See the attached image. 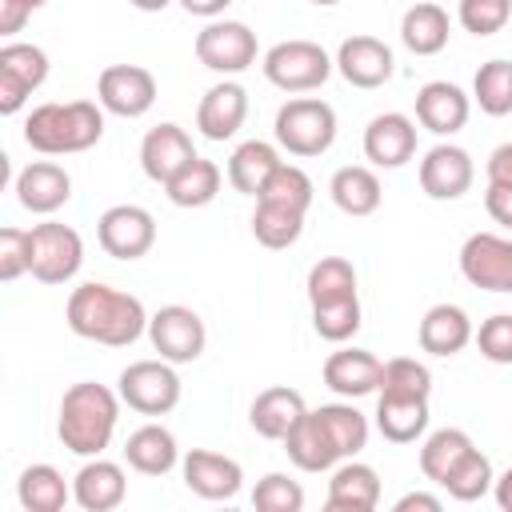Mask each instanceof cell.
Instances as JSON below:
<instances>
[{
    "label": "cell",
    "mask_w": 512,
    "mask_h": 512,
    "mask_svg": "<svg viewBox=\"0 0 512 512\" xmlns=\"http://www.w3.org/2000/svg\"><path fill=\"white\" fill-rule=\"evenodd\" d=\"M64 316L80 340H92L104 348H124V344L140 340L148 332V320H152L132 292H120V288L100 284V280L72 288Z\"/></svg>",
    "instance_id": "cell-1"
},
{
    "label": "cell",
    "mask_w": 512,
    "mask_h": 512,
    "mask_svg": "<svg viewBox=\"0 0 512 512\" xmlns=\"http://www.w3.org/2000/svg\"><path fill=\"white\" fill-rule=\"evenodd\" d=\"M116 420H120V392L96 380H80L60 396L56 436L76 456H100L112 444Z\"/></svg>",
    "instance_id": "cell-2"
},
{
    "label": "cell",
    "mask_w": 512,
    "mask_h": 512,
    "mask_svg": "<svg viewBox=\"0 0 512 512\" xmlns=\"http://www.w3.org/2000/svg\"><path fill=\"white\" fill-rule=\"evenodd\" d=\"M312 204V180L296 164H280L272 180L256 196L252 212V236L264 248H292L304 232V216Z\"/></svg>",
    "instance_id": "cell-3"
},
{
    "label": "cell",
    "mask_w": 512,
    "mask_h": 512,
    "mask_svg": "<svg viewBox=\"0 0 512 512\" xmlns=\"http://www.w3.org/2000/svg\"><path fill=\"white\" fill-rule=\"evenodd\" d=\"M104 136V108L92 100L68 104H40L24 120V144L44 156H72L88 152Z\"/></svg>",
    "instance_id": "cell-4"
},
{
    "label": "cell",
    "mask_w": 512,
    "mask_h": 512,
    "mask_svg": "<svg viewBox=\"0 0 512 512\" xmlns=\"http://www.w3.org/2000/svg\"><path fill=\"white\" fill-rule=\"evenodd\" d=\"M272 132L288 156H324L336 140V112L320 96H296L280 104Z\"/></svg>",
    "instance_id": "cell-5"
},
{
    "label": "cell",
    "mask_w": 512,
    "mask_h": 512,
    "mask_svg": "<svg viewBox=\"0 0 512 512\" xmlns=\"http://www.w3.org/2000/svg\"><path fill=\"white\" fill-rule=\"evenodd\" d=\"M84 264V240L60 220H44L28 232V272L40 284H68Z\"/></svg>",
    "instance_id": "cell-6"
},
{
    "label": "cell",
    "mask_w": 512,
    "mask_h": 512,
    "mask_svg": "<svg viewBox=\"0 0 512 512\" xmlns=\"http://www.w3.org/2000/svg\"><path fill=\"white\" fill-rule=\"evenodd\" d=\"M336 60L312 40H280L264 52V76L280 92H312L332 76Z\"/></svg>",
    "instance_id": "cell-7"
},
{
    "label": "cell",
    "mask_w": 512,
    "mask_h": 512,
    "mask_svg": "<svg viewBox=\"0 0 512 512\" xmlns=\"http://www.w3.org/2000/svg\"><path fill=\"white\" fill-rule=\"evenodd\" d=\"M120 400L140 416H168L180 404V376L172 360H136L116 380Z\"/></svg>",
    "instance_id": "cell-8"
},
{
    "label": "cell",
    "mask_w": 512,
    "mask_h": 512,
    "mask_svg": "<svg viewBox=\"0 0 512 512\" xmlns=\"http://www.w3.org/2000/svg\"><path fill=\"white\" fill-rule=\"evenodd\" d=\"M196 60L212 72L236 76L256 64V32L240 20H208L196 32Z\"/></svg>",
    "instance_id": "cell-9"
},
{
    "label": "cell",
    "mask_w": 512,
    "mask_h": 512,
    "mask_svg": "<svg viewBox=\"0 0 512 512\" xmlns=\"http://www.w3.org/2000/svg\"><path fill=\"white\" fill-rule=\"evenodd\" d=\"M96 240L116 260H140L156 244V220L140 204H112L96 220Z\"/></svg>",
    "instance_id": "cell-10"
},
{
    "label": "cell",
    "mask_w": 512,
    "mask_h": 512,
    "mask_svg": "<svg viewBox=\"0 0 512 512\" xmlns=\"http://www.w3.org/2000/svg\"><path fill=\"white\" fill-rule=\"evenodd\" d=\"M96 100L104 112L136 120L156 104V76L140 64H108L96 80Z\"/></svg>",
    "instance_id": "cell-11"
},
{
    "label": "cell",
    "mask_w": 512,
    "mask_h": 512,
    "mask_svg": "<svg viewBox=\"0 0 512 512\" xmlns=\"http://www.w3.org/2000/svg\"><path fill=\"white\" fill-rule=\"evenodd\" d=\"M148 340L152 348L172 360V364H192L200 360L204 344H208V332H204V320L184 308V304H164L152 320H148Z\"/></svg>",
    "instance_id": "cell-12"
},
{
    "label": "cell",
    "mask_w": 512,
    "mask_h": 512,
    "mask_svg": "<svg viewBox=\"0 0 512 512\" xmlns=\"http://www.w3.org/2000/svg\"><path fill=\"white\" fill-rule=\"evenodd\" d=\"M460 272L472 288L512 292V240L496 232H472L460 248Z\"/></svg>",
    "instance_id": "cell-13"
},
{
    "label": "cell",
    "mask_w": 512,
    "mask_h": 512,
    "mask_svg": "<svg viewBox=\"0 0 512 512\" xmlns=\"http://www.w3.org/2000/svg\"><path fill=\"white\" fill-rule=\"evenodd\" d=\"M48 80V52L36 44H4L0 48V112L12 116L24 100Z\"/></svg>",
    "instance_id": "cell-14"
},
{
    "label": "cell",
    "mask_w": 512,
    "mask_h": 512,
    "mask_svg": "<svg viewBox=\"0 0 512 512\" xmlns=\"http://www.w3.org/2000/svg\"><path fill=\"white\" fill-rule=\"evenodd\" d=\"M476 180V164L460 144H436L420 160V188L432 200H460Z\"/></svg>",
    "instance_id": "cell-15"
},
{
    "label": "cell",
    "mask_w": 512,
    "mask_h": 512,
    "mask_svg": "<svg viewBox=\"0 0 512 512\" xmlns=\"http://www.w3.org/2000/svg\"><path fill=\"white\" fill-rule=\"evenodd\" d=\"M392 48L376 36H348L336 48V72L352 84V88H380L392 80Z\"/></svg>",
    "instance_id": "cell-16"
},
{
    "label": "cell",
    "mask_w": 512,
    "mask_h": 512,
    "mask_svg": "<svg viewBox=\"0 0 512 512\" xmlns=\"http://www.w3.org/2000/svg\"><path fill=\"white\" fill-rule=\"evenodd\" d=\"M364 156L376 168H404L416 156V120L404 112H380L364 128Z\"/></svg>",
    "instance_id": "cell-17"
},
{
    "label": "cell",
    "mask_w": 512,
    "mask_h": 512,
    "mask_svg": "<svg viewBox=\"0 0 512 512\" xmlns=\"http://www.w3.org/2000/svg\"><path fill=\"white\" fill-rule=\"evenodd\" d=\"M180 468H184L188 492H196V496H204V500H232V496L240 492V484H244V468H240L232 456H224V452L192 448V452L180 460Z\"/></svg>",
    "instance_id": "cell-18"
},
{
    "label": "cell",
    "mask_w": 512,
    "mask_h": 512,
    "mask_svg": "<svg viewBox=\"0 0 512 512\" xmlns=\"http://www.w3.org/2000/svg\"><path fill=\"white\" fill-rule=\"evenodd\" d=\"M188 160H196V148H192V136L180 124L164 120V124L148 128V136L140 144V168L152 184H168Z\"/></svg>",
    "instance_id": "cell-19"
},
{
    "label": "cell",
    "mask_w": 512,
    "mask_h": 512,
    "mask_svg": "<svg viewBox=\"0 0 512 512\" xmlns=\"http://www.w3.org/2000/svg\"><path fill=\"white\" fill-rule=\"evenodd\" d=\"M244 116H248V92L236 80H220L200 96L196 128H200V136L220 144V140H232L244 128Z\"/></svg>",
    "instance_id": "cell-20"
},
{
    "label": "cell",
    "mask_w": 512,
    "mask_h": 512,
    "mask_svg": "<svg viewBox=\"0 0 512 512\" xmlns=\"http://www.w3.org/2000/svg\"><path fill=\"white\" fill-rule=\"evenodd\" d=\"M68 196H72V176L56 160H32L16 176V200L36 216H52L56 208L68 204Z\"/></svg>",
    "instance_id": "cell-21"
},
{
    "label": "cell",
    "mask_w": 512,
    "mask_h": 512,
    "mask_svg": "<svg viewBox=\"0 0 512 512\" xmlns=\"http://www.w3.org/2000/svg\"><path fill=\"white\" fill-rule=\"evenodd\" d=\"M128 496V476L120 464L112 460H100L92 456L76 476H72V500L84 508V512H112L120 508Z\"/></svg>",
    "instance_id": "cell-22"
},
{
    "label": "cell",
    "mask_w": 512,
    "mask_h": 512,
    "mask_svg": "<svg viewBox=\"0 0 512 512\" xmlns=\"http://www.w3.org/2000/svg\"><path fill=\"white\" fill-rule=\"evenodd\" d=\"M468 112H472V100L464 96V88L448 84V80H432L416 92V120L420 128L436 132V136H452L468 124Z\"/></svg>",
    "instance_id": "cell-23"
},
{
    "label": "cell",
    "mask_w": 512,
    "mask_h": 512,
    "mask_svg": "<svg viewBox=\"0 0 512 512\" xmlns=\"http://www.w3.org/2000/svg\"><path fill=\"white\" fill-rule=\"evenodd\" d=\"M380 372H384V364L368 348H340V352H332L324 360V384L336 396H348V400L376 392L380 388Z\"/></svg>",
    "instance_id": "cell-24"
},
{
    "label": "cell",
    "mask_w": 512,
    "mask_h": 512,
    "mask_svg": "<svg viewBox=\"0 0 512 512\" xmlns=\"http://www.w3.org/2000/svg\"><path fill=\"white\" fill-rule=\"evenodd\" d=\"M472 336H476L472 320H468V312L460 304H432L424 312L420 328H416L420 348L432 352V356H456V352H464L472 344Z\"/></svg>",
    "instance_id": "cell-25"
},
{
    "label": "cell",
    "mask_w": 512,
    "mask_h": 512,
    "mask_svg": "<svg viewBox=\"0 0 512 512\" xmlns=\"http://www.w3.org/2000/svg\"><path fill=\"white\" fill-rule=\"evenodd\" d=\"M284 452H288V460H292L300 472H328V468H336V464L344 460L340 448L332 444L328 428L320 424L316 408L304 412V416L296 420V428L284 436Z\"/></svg>",
    "instance_id": "cell-26"
},
{
    "label": "cell",
    "mask_w": 512,
    "mask_h": 512,
    "mask_svg": "<svg viewBox=\"0 0 512 512\" xmlns=\"http://www.w3.org/2000/svg\"><path fill=\"white\" fill-rule=\"evenodd\" d=\"M304 412H308L304 396H300L296 388H288V384H276V388H264V392L252 400L248 424H252L264 440H284V436L296 428V420H300Z\"/></svg>",
    "instance_id": "cell-27"
},
{
    "label": "cell",
    "mask_w": 512,
    "mask_h": 512,
    "mask_svg": "<svg viewBox=\"0 0 512 512\" xmlns=\"http://www.w3.org/2000/svg\"><path fill=\"white\" fill-rule=\"evenodd\" d=\"M328 512H372L380 504V476L372 464L348 460L328 480Z\"/></svg>",
    "instance_id": "cell-28"
},
{
    "label": "cell",
    "mask_w": 512,
    "mask_h": 512,
    "mask_svg": "<svg viewBox=\"0 0 512 512\" xmlns=\"http://www.w3.org/2000/svg\"><path fill=\"white\" fill-rule=\"evenodd\" d=\"M376 428L392 444H412L428 428V396L380 392V400H376Z\"/></svg>",
    "instance_id": "cell-29"
},
{
    "label": "cell",
    "mask_w": 512,
    "mask_h": 512,
    "mask_svg": "<svg viewBox=\"0 0 512 512\" xmlns=\"http://www.w3.org/2000/svg\"><path fill=\"white\" fill-rule=\"evenodd\" d=\"M124 460L140 476H164V472L176 468L180 448H176V436L164 424H144L124 440Z\"/></svg>",
    "instance_id": "cell-30"
},
{
    "label": "cell",
    "mask_w": 512,
    "mask_h": 512,
    "mask_svg": "<svg viewBox=\"0 0 512 512\" xmlns=\"http://www.w3.org/2000/svg\"><path fill=\"white\" fill-rule=\"evenodd\" d=\"M448 36H452V24H448V12L432 0L424 4H412L400 20V40L412 56H436L448 48Z\"/></svg>",
    "instance_id": "cell-31"
},
{
    "label": "cell",
    "mask_w": 512,
    "mask_h": 512,
    "mask_svg": "<svg viewBox=\"0 0 512 512\" xmlns=\"http://www.w3.org/2000/svg\"><path fill=\"white\" fill-rule=\"evenodd\" d=\"M332 204L344 212V216H372L384 200V188H380V176L364 164H348V168H336L332 184Z\"/></svg>",
    "instance_id": "cell-32"
},
{
    "label": "cell",
    "mask_w": 512,
    "mask_h": 512,
    "mask_svg": "<svg viewBox=\"0 0 512 512\" xmlns=\"http://www.w3.org/2000/svg\"><path fill=\"white\" fill-rule=\"evenodd\" d=\"M280 152L268 140H244L232 156H228V184L244 196H260V188L272 180V172L280 168Z\"/></svg>",
    "instance_id": "cell-33"
},
{
    "label": "cell",
    "mask_w": 512,
    "mask_h": 512,
    "mask_svg": "<svg viewBox=\"0 0 512 512\" xmlns=\"http://www.w3.org/2000/svg\"><path fill=\"white\" fill-rule=\"evenodd\" d=\"M164 192H168V200H172L176 208H204V204H212L216 192H220V168H216L212 160L196 156V160H188V164L164 184Z\"/></svg>",
    "instance_id": "cell-34"
},
{
    "label": "cell",
    "mask_w": 512,
    "mask_h": 512,
    "mask_svg": "<svg viewBox=\"0 0 512 512\" xmlns=\"http://www.w3.org/2000/svg\"><path fill=\"white\" fill-rule=\"evenodd\" d=\"M16 496H20V508H28V512H60L68 504L72 488L64 484V476L52 464H28L16 480Z\"/></svg>",
    "instance_id": "cell-35"
},
{
    "label": "cell",
    "mask_w": 512,
    "mask_h": 512,
    "mask_svg": "<svg viewBox=\"0 0 512 512\" xmlns=\"http://www.w3.org/2000/svg\"><path fill=\"white\" fill-rule=\"evenodd\" d=\"M352 296H356V268H352V260H344V256H320L308 268V304L312 308L340 304V300H352Z\"/></svg>",
    "instance_id": "cell-36"
},
{
    "label": "cell",
    "mask_w": 512,
    "mask_h": 512,
    "mask_svg": "<svg viewBox=\"0 0 512 512\" xmlns=\"http://www.w3.org/2000/svg\"><path fill=\"white\" fill-rule=\"evenodd\" d=\"M476 444H472V436L464 432V428H440V432H432L428 440H424V448H420V472L432 480V484H444V476L472 452Z\"/></svg>",
    "instance_id": "cell-37"
},
{
    "label": "cell",
    "mask_w": 512,
    "mask_h": 512,
    "mask_svg": "<svg viewBox=\"0 0 512 512\" xmlns=\"http://www.w3.org/2000/svg\"><path fill=\"white\" fill-rule=\"evenodd\" d=\"M472 100L484 116H508L512 112V60H488L472 76Z\"/></svg>",
    "instance_id": "cell-38"
},
{
    "label": "cell",
    "mask_w": 512,
    "mask_h": 512,
    "mask_svg": "<svg viewBox=\"0 0 512 512\" xmlns=\"http://www.w3.org/2000/svg\"><path fill=\"white\" fill-rule=\"evenodd\" d=\"M492 484H496V476H492V460L480 452V448H472L448 476H444V492L452 496V500H460V504H472V500H480V496H488L492 492Z\"/></svg>",
    "instance_id": "cell-39"
},
{
    "label": "cell",
    "mask_w": 512,
    "mask_h": 512,
    "mask_svg": "<svg viewBox=\"0 0 512 512\" xmlns=\"http://www.w3.org/2000/svg\"><path fill=\"white\" fill-rule=\"evenodd\" d=\"M312 328L320 340L328 344H344L360 332V296L352 300H340V304H320L312 308Z\"/></svg>",
    "instance_id": "cell-40"
},
{
    "label": "cell",
    "mask_w": 512,
    "mask_h": 512,
    "mask_svg": "<svg viewBox=\"0 0 512 512\" xmlns=\"http://www.w3.org/2000/svg\"><path fill=\"white\" fill-rule=\"evenodd\" d=\"M252 508L256 512H300L304 508V488L284 472H268L252 488Z\"/></svg>",
    "instance_id": "cell-41"
},
{
    "label": "cell",
    "mask_w": 512,
    "mask_h": 512,
    "mask_svg": "<svg viewBox=\"0 0 512 512\" xmlns=\"http://www.w3.org/2000/svg\"><path fill=\"white\" fill-rule=\"evenodd\" d=\"M376 392H404V396H432V372L412 360V356H392L384 360L380 388Z\"/></svg>",
    "instance_id": "cell-42"
},
{
    "label": "cell",
    "mask_w": 512,
    "mask_h": 512,
    "mask_svg": "<svg viewBox=\"0 0 512 512\" xmlns=\"http://www.w3.org/2000/svg\"><path fill=\"white\" fill-rule=\"evenodd\" d=\"M512 20V0H460V24L472 36H496Z\"/></svg>",
    "instance_id": "cell-43"
},
{
    "label": "cell",
    "mask_w": 512,
    "mask_h": 512,
    "mask_svg": "<svg viewBox=\"0 0 512 512\" xmlns=\"http://www.w3.org/2000/svg\"><path fill=\"white\" fill-rule=\"evenodd\" d=\"M476 348L492 364H512V312H496L476 328Z\"/></svg>",
    "instance_id": "cell-44"
},
{
    "label": "cell",
    "mask_w": 512,
    "mask_h": 512,
    "mask_svg": "<svg viewBox=\"0 0 512 512\" xmlns=\"http://www.w3.org/2000/svg\"><path fill=\"white\" fill-rule=\"evenodd\" d=\"M28 272V232L24 228H0V280L12 284Z\"/></svg>",
    "instance_id": "cell-45"
},
{
    "label": "cell",
    "mask_w": 512,
    "mask_h": 512,
    "mask_svg": "<svg viewBox=\"0 0 512 512\" xmlns=\"http://www.w3.org/2000/svg\"><path fill=\"white\" fill-rule=\"evenodd\" d=\"M484 208H488V216H492L496 224L512 228V184H488Z\"/></svg>",
    "instance_id": "cell-46"
},
{
    "label": "cell",
    "mask_w": 512,
    "mask_h": 512,
    "mask_svg": "<svg viewBox=\"0 0 512 512\" xmlns=\"http://www.w3.org/2000/svg\"><path fill=\"white\" fill-rule=\"evenodd\" d=\"M484 172H488V184H512V144L492 148Z\"/></svg>",
    "instance_id": "cell-47"
},
{
    "label": "cell",
    "mask_w": 512,
    "mask_h": 512,
    "mask_svg": "<svg viewBox=\"0 0 512 512\" xmlns=\"http://www.w3.org/2000/svg\"><path fill=\"white\" fill-rule=\"evenodd\" d=\"M28 16H32V8H28L24 0H0V36L20 32Z\"/></svg>",
    "instance_id": "cell-48"
},
{
    "label": "cell",
    "mask_w": 512,
    "mask_h": 512,
    "mask_svg": "<svg viewBox=\"0 0 512 512\" xmlns=\"http://www.w3.org/2000/svg\"><path fill=\"white\" fill-rule=\"evenodd\" d=\"M412 508H424V512H440L444 500L440 496H428V492H408L396 500V512H412Z\"/></svg>",
    "instance_id": "cell-49"
},
{
    "label": "cell",
    "mask_w": 512,
    "mask_h": 512,
    "mask_svg": "<svg viewBox=\"0 0 512 512\" xmlns=\"http://www.w3.org/2000/svg\"><path fill=\"white\" fill-rule=\"evenodd\" d=\"M228 4H232V0H180V8H184L188 16H204V20H216Z\"/></svg>",
    "instance_id": "cell-50"
},
{
    "label": "cell",
    "mask_w": 512,
    "mask_h": 512,
    "mask_svg": "<svg viewBox=\"0 0 512 512\" xmlns=\"http://www.w3.org/2000/svg\"><path fill=\"white\" fill-rule=\"evenodd\" d=\"M492 496H496V504H500L504 512H512V468H504V472L496 476V484H492Z\"/></svg>",
    "instance_id": "cell-51"
},
{
    "label": "cell",
    "mask_w": 512,
    "mask_h": 512,
    "mask_svg": "<svg viewBox=\"0 0 512 512\" xmlns=\"http://www.w3.org/2000/svg\"><path fill=\"white\" fill-rule=\"evenodd\" d=\"M132 8H140V12H164L172 0H128Z\"/></svg>",
    "instance_id": "cell-52"
},
{
    "label": "cell",
    "mask_w": 512,
    "mask_h": 512,
    "mask_svg": "<svg viewBox=\"0 0 512 512\" xmlns=\"http://www.w3.org/2000/svg\"><path fill=\"white\" fill-rule=\"evenodd\" d=\"M308 4H316V8H332V4H340V0H308Z\"/></svg>",
    "instance_id": "cell-53"
},
{
    "label": "cell",
    "mask_w": 512,
    "mask_h": 512,
    "mask_svg": "<svg viewBox=\"0 0 512 512\" xmlns=\"http://www.w3.org/2000/svg\"><path fill=\"white\" fill-rule=\"evenodd\" d=\"M24 4H28V8H32V12H36V8H44V4H48V0H24Z\"/></svg>",
    "instance_id": "cell-54"
}]
</instances>
